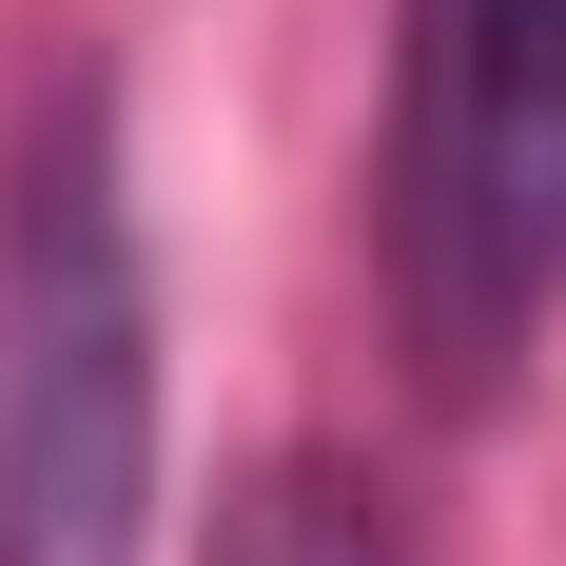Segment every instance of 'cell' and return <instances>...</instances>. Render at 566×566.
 Listing matches in <instances>:
<instances>
[{
	"instance_id": "obj_1",
	"label": "cell",
	"mask_w": 566,
	"mask_h": 566,
	"mask_svg": "<svg viewBox=\"0 0 566 566\" xmlns=\"http://www.w3.org/2000/svg\"><path fill=\"white\" fill-rule=\"evenodd\" d=\"M176 391H157V216L137 117L59 59L0 137V566H157Z\"/></svg>"
},
{
	"instance_id": "obj_3",
	"label": "cell",
	"mask_w": 566,
	"mask_h": 566,
	"mask_svg": "<svg viewBox=\"0 0 566 566\" xmlns=\"http://www.w3.org/2000/svg\"><path fill=\"white\" fill-rule=\"evenodd\" d=\"M216 566H391V509H371L333 450H293V469H254V489H234Z\"/></svg>"
},
{
	"instance_id": "obj_2",
	"label": "cell",
	"mask_w": 566,
	"mask_h": 566,
	"mask_svg": "<svg viewBox=\"0 0 566 566\" xmlns=\"http://www.w3.org/2000/svg\"><path fill=\"white\" fill-rule=\"evenodd\" d=\"M391 293L450 391H509L566 313V0H410L391 40Z\"/></svg>"
}]
</instances>
